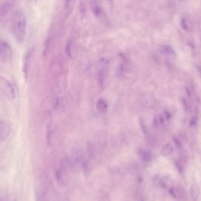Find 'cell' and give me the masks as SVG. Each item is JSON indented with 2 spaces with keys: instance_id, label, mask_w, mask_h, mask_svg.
<instances>
[{
  "instance_id": "obj_11",
  "label": "cell",
  "mask_w": 201,
  "mask_h": 201,
  "mask_svg": "<svg viewBox=\"0 0 201 201\" xmlns=\"http://www.w3.org/2000/svg\"><path fill=\"white\" fill-rule=\"evenodd\" d=\"M52 136V130L50 124L48 125L47 128V132L46 134V142L47 144L50 146L51 142V139Z\"/></svg>"
},
{
  "instance_id": "obj_5",
  "label": "cell",
  "mask_w": 201,
  "mask_h": 201,
  "mask_svg": "<svg viewBox=\"0 0 201 201\" xmlns=\"http://www.w3.org/2000/svg\"><path fill=\"white\" fill-rule=\"evenodd\" d=\"M11 128L10 124L4 121H1L0 123V139L1 142L4 141L9 136Z\"/></svg>"
},
{
  "instance_id": "obj_3",
  "label": "cell",
  "mask_w": 201,
  "mask_h": 201,
  "mask_svg": "<svg viewBox=\"0 0 201 201\" xmlns=\"http://www.w3.org/2000/svg\"><path fill=\"white\" fill-rule=\"evenodd\" d=\"M12 51L10 46L8 43L1 40L0 42V58L1 62L7 63L12 58Z\"/></svg>"
},
{
  "instance_id": "obj_13",
  "label": "cell",
  "mask_w": 201,
  "mask_h": 201,
  "mask_svg": "<svg viewBox=\"0 0 201 201\" xmlns=\"http://www.w3.org/2000/svg\"><path fill=\"white\" fill-rule=\"evenodd\" d=\"M65 52L67 56L71 58L72 56V51H71V44L70 43H68L67 44L65 48Z\"/></svg>"
},
{
  "instance_id": "obj_9",
  "label": "cell",
  "mask_w": 201,
  "mask_h": 201,
  "mask_svg": "<svg viewBox=\"0 0 201 201\" xmlns=\"http://www.w3.org/2000/svg\"><path fill=\"white\" fill-rule=\"evenodd\" d=\"M173 152V148L170 144L165 145L162 148L161 153L164 156H168L171 154Z\"/></svg>"
},
{
  "instance_id": "obj_15",
  "label": "cell",
  "mask_w": 201,
  "mask_h": 201,
  "mask_svg": "<svg viewBox=\"0 0 201 201\" xmlns=\"http://www.w3.org/2000/svg\"><path fill=\"white\" fill-rule=\"evenodd\" d=\"M185 89L188 96H189V97H190L191 96V93L190 90H189V89H188V88L187 87H186Z\"/></svg>"
},
{
  "instance_id": "obj_1",
  "label": "cell",
  "mask_w": 201,
  "mask_h": 201,
  "mask_svg": "<svg viewBox=\"0 0 201 201\" xmlns=\"http://www.w3.org/2000/svg\"><path fill=\"white\" fill-rule=\"evenodd\" d=\"M26 28V16L22 11L16 10L13 15L11 32L16 42L22 43L25 39Z\"/></svg>"
},
{
  "instance_id": "obj_4",
  "label": "cell",
  "mask_w": 201,
  "mask_h": 201,
  "mask_svg": "<svg viewBox=\"0 0 201 201\" xmlns=\"http://www.w3.org/2000/svg\"><path fill=\"white\" fill-rule=\"evenodd\" d=\"M15 4L14 0H6L1 4L0 8V16L1 17H4L13 8Z\"/></svg>"
},
{
  "instance_id": "obj_8",
  "label": "cell",
  "mask_w": 201,
  "mask_h": 201,
  "mask_svg": "<svg viewBox=\"0 0 201 201\" xmlns=\"http://www.w3.org/2000/svg\"><path fill=\"white\" fill-rule=\"evenodd\" d=\"M96 105L98 110L100 112H105L107 109V104L106 101L102 98H100L98 100Z\"/></svg>"
},
{
  "instance_id": "obj_6",
  "label": "cell",
  "mask_w": 201,
  "mask_h": 201,
  "mask_svg": "<svg viewBox=\"0 0 201 201\" xmlns=\"http://www.w3.org/2000/svg\"><path fill=\"white\" fill-rule=\"evenodd\" d=\"M190 195L194 200H197L199 198L200 194V189L199 187L196 184H193L190 189Z\"/></svg>"
},
{
  "instance_id": "obj_12",
  "label": "cell",
  "mask_w": 201,
  "mask_h": 201,
  "mask_svg": "<svg viewBox=\"0 0 201 201\" xmlns=\"http://www.w3.org/2000/svg\"><path fill=\"white\" fill-rule=\"evenodd\" d=\"M76 0H64V8L66 10H69L74 6Z\"/></svg>"
},
{
  "instance_id": "obj_10",
  "label": "cell",
  "mask_w": 201,
  "mask_h": 201,
  "mask_svg": "<svg viewBox=\"0 0 201 201\" xmlns=\"http://www.w3.org/2000/svg\"><path fill=\"white\" fill-rule=\"evenodd\" d=\"M31 55V53L30 52L26 53V56L25 57V62H24V64L23 66V71L25 73V77H26L28 74V62H29V59L30 58V56Z\"/></svg>"
},
{
  "instance_id": "obj_7",
  "label": "cell",
  "mask_w": 201,
  "mask_h": 201,
  "mask_svg": "<svg viewBox=\"0 0 201 201\" xmlns=\"http://www.w3.org/2000/svg\"><path fill=\"white\" fill-rule=\"evenodd\" d=\"M160 52L162 54L165 55H175V53L173 50L168 45H163L160 47L159 49Z\"/></svg>"
},
{
  "instance_id": "obj_14",
  "label": "cell",
  "mask_w": 201,
  "mask_h": 201,
  "mask_svg": "<svg viewBox=\"0 0 201 201\" xmlns=\"http://www.w3.org/2000/svg\"><path fill=\"white\" fill-rule=\"evenodd\" d=\"M198 119L196 117H193L190 119L189 122V125L190 127L195 126L196 124H197Z\"/></svg>"
},
{
  "instance_id": "obj_2",
  "label": "cell",
  "mask_w": 201,
  "mask_h": 201,
  "mask_svg": "<svg viewBox=\"0 0 201 201\" xmlns=\"http://www.w3.org/2000/svg\"><path fill=\"white\" fill-rule=\"evenodd\" d=\"M0 88L3 95L9 100H14L16 97L14 88L10 81L4 77H1Z\"/></svg>"
}]
</instances>
